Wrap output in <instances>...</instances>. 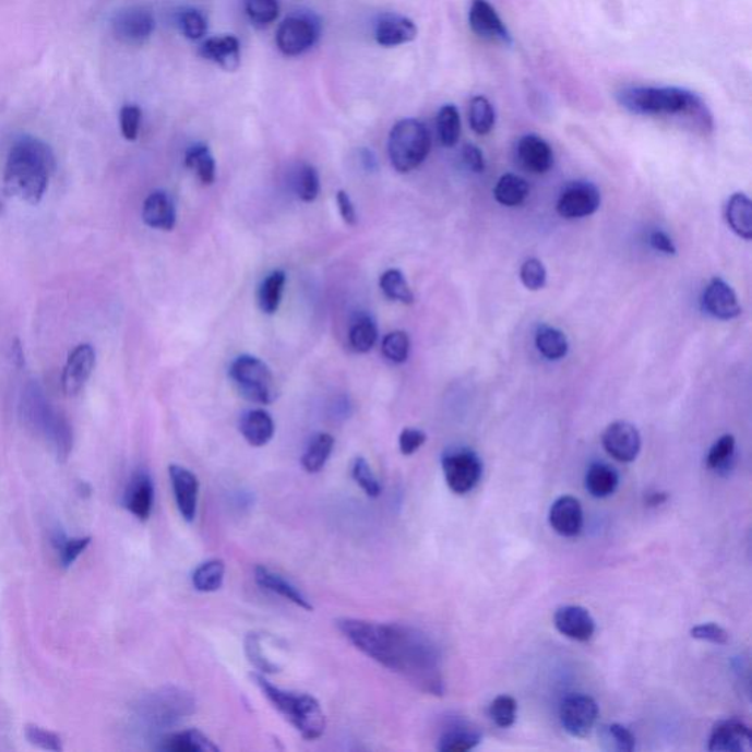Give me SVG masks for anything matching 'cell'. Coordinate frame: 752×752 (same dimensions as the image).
<instances>
[{
	"label": "cell",
	"mask_w": 752,
	"mask_h": 752,
	"mask_svg": "<svg viewBox=\"0 0 752 752\" xmlns=\"http://www.w3.org/2000/svg\"><path fill=\"white\" fill-rule=\"evenodd\" d=\"M122 504L135 520L146 522L155 504V484L148 472L138 470L131 477L122 497Z\"/></svg>",
	"instance_id": "obj_18"
},
{
	"label": "cell",
	"mask_w": 752,
	"mask_h": 752,
	"mask_svg": "<svg viewBox=\"0 0 752 752\" xmlns=\"http://www.w3.org/2000/svg\"><path fill=\"white\" fill-rule=\"evenodd\" d=\"M338 631L360 653L401 675L425 694L444 695L441 653L427 633L401 623L363 619H338Z\"/></svg>",
	"instance_id": "obj_1"
},
{
	"label": "cell",
	"mask_w": 752,
	"mask_h": 752,
	"mask_svg": "<svg viewBox=\"0 0 752 752\" xmlns=\"http://www.w3.org/2000/svg\"><path fill=\"white\" fill-rule=\"evenodd\" d=\"M169 479H171L178 512H180L182 520L187 524H191L195 520V514H198L201 482H199L193 472L180 465L169 466Z\"/></svg>",
	"instance_id": "obj_17"
},
{
	"label": "cell",
	"mask_w": 752,
	"mask_h": 752,
	"mask_svg": "<svg viewBox=\"0 0 752 752\" xmlns=\"http://www.w3.org/2000/svg\"><path fill=\"white\" fill-rule=\"evenodd\" d=\"M286 283L287 275L284 271L272 272L263 279L258 295L259 308L263 313L274 314L278 310Z\"/></svg>",
	"instance_id": "obj_37"
},
{
	"label": "cell",
	"mask_w": 752,
	"mask_h": 752,
	"mask_svg": "<svg viewBox=\"0 0 752 752\" xmlns=\"http://www.w3.org/2000/svg\"><path fill=\"white\" fill-rule=\"evenodd\" d=\"M445 482L454 494H467L482 478V462L469 449H452L441 458Z\"/></svg>",
	"instance_id": "obj_8"
},
{
	"label": "cell",
	"mask_w": 752,
	"mask_h": 752,
	"mask_svg": "<svg viewBox=\"0 0 752 752\" xmlns=\"http://www.w3.org/2000/svg\"><path fill=\"white\" fill-rule=\"evenodd\" d=\"M703 309L709 317L730 321L742 313L741 305L733 288L721 278H713L703 295Z\"/></svg>",
	"instance_id": "obj_19"
},
{
	"label": "cell",
	"mask_w": 752,
	"mask_h": 752,
	"mask_svg": "<svg viewBox=\"0 0 752 752\" xmlns=\"http://www.w3.org/2000/svg\"><path fill=\"white\" fill-rule=\"evenodd\" d=\"M418 36L414 21L397 14H385L377 21L375 40L384 48L410 44Z\"/></svg>",
	"instance_id": "obj_23"
},
{
	"label": "cell",
	"mask_w": 752,
	"mask_h": 752,
	"mask_svg": "<svg viewBox=\"0 0 752 752\" xmlns=\"http://www.w3.org/2000/svg\"><path fill=\"white\" fill-rule=\"evenodd\" d=\"M240 432L252 447H263L274 439V419L262 409L246 411L240 419Z\"/></svg>",
	"instance_id": "obj_29"
},
{
	"label": "cell",
	"mask_w": 752,
	"mask_h": 752,
	"mask_svg": "<svg viewBox=\"0 0 752 752\" xmlns=\"http://www.w3.org/2000/svg\"><path fill=\"white\" fill-rule=\"evenodd\" d=\"M427 443V433L416 428L403 429L401 439H398V447L405 456H411L418 452L422 445Z\"/></svg>",
	"instance_id": "obj_57"
},
{
	"label": "cell",
	"mask_w": 752,
	"mask_h": 752,
	"mask_svg": "<svg viewBox=\"0 0 752 752\" xmlns=\"http://www.w3.org/2000/svg\"><path fill=\"white\" fill-rule=\"evenodd\" d=\"M377 339V324L369 317H360L351 325L350 333H348V342H350L353 350L358 353L371 351L372 347L375 346Z\"/></svg>",
	"instance_id": "obj_43"
},
{
	"label": "cell",
	"mask_w": 752,
	"mask_h": 752,
	"mask_svg": "<svg viewBox=\"0 0 752 752\" xmlns=\"http://www.w3.org/2000/svg\"><path fill=\"white\" fill-rule=\"evenodd\" d=\"M602 447L618 462L631 463L641 452V435L632 423L618 420L602 433Z\"/></svg>",
	"instance_id": "obj_16"
},
{
	"label": "cell",
	"mask_w": 752,
	"mask_h": 752,
	"mask_svg": "<svg viewBox=\"0 0 752 752\" xmlns=\"http://www.w3.org/2000/svg\"><path fill=\"white\" fill-rule=\"evenodd\" d=\"M335 441L330 433H317L301 456V466L308 474H320L333 454Z\"/></svg>",
	"instance_id": "obj_33"
},
{
	"label": "cell",
	"mask_w": 752,
	"mask_h": 752,
	"mask_svg": "<svg viewBox=\"0 0 752 752\" xmlns=\"http://www.w3.org/2000/svg\"><path fill=\"white\" fill-rule=\"evenodd\" d=\"M380 287L385 297L401 303L411 305L415 301L414 291L410 290L405 275L398 270H389L381 275Z\"/></svg>",
	"instance_id": "obj_42"
},
{
	"label": "cell",
	"mask_w": 752,
	"mask_h": 752,
	"mask_svg": "<svg viewBox=\"0 0 752 752\" xmlns=\"http://www.w3.org/2000/svg\"><path fill=\"white\" fill-rule=\"evenodd\" d=\"M363 163L369 169L377 168V159L372 152L363 151Z\"/></svg>",
	"instance_id": "obj_62"
},
{
	"label": "cell",
	"mask_w": 752,
	"mask_h": 752,
	"mask_svg": "<svg viewBox=\"0 0 752 752\" xmlns=\"http://www.w3.org/2000/svg\"><path fill=\"white\" fill-rule=\"evenodd\" d=\"M469 124L478 135L491 133L496 126V110L484 96H475L469 106Z\"/></svg>",
	"instance_id": "obj_41"
},
{
	"label": "cell",
	"mask_w": 752,
	"mask_h": 752,
	"mask_svg": "<svg viewBox=\"0 0 752 752\" xmlns=\"http://www.w3.org/2000/svg\"><path fill=\"white\" fill-rule=\"evenodd\" d=\"M649 244L657 252L667 254V256H675L677 254V246L673 240L663 231H653L649 234Z\"/></svg>",
	"instance_id": "obj_60"
},
{
	"label": "cell",
	"mask_w": 752,
	"mask_h": 752,
	"mask_svg": "<svg viewBox=\"0 0 752 752\" xmlns=\"http://www.w3.org/2000/svg\"><path fill=\"white\" fill-rule=\"evenodd\" d=\"M201 55L202 58L216 63L225 71H236L241 61L239 38L231 34L207 38L201 46Z\"/></svg>",
	"instance_id": "obj_25"
},
{
	"label": "cell",
	"mask_w": 752,
	"mask_h": 752,
	"mask_svg": "<svg viewBox=\"0 0 752 752\" xmlns=\"http://www.w3.org/2000/svg\"><path fill=\"white\" fill-rule=\"evenodd\" d=\"M521 279L530 291H538L546 287L547 271L538 259H528L521 267Z\"/></svg>",
	"instance_id": "obj_53"
},
{
	"label": "cell",
	"mask_w": 752,
	"mask_h": 752,
	"mask_svg": "<svg viewBox=\"0 0 752 752\" xmlns=\"http://www.w3.org/2000/svg\"><path fill=\"white\" fill-rule=\"evenodd\" d=\"M691 636L692 638L708 641V643L717 645L728 644L729 641V633L716 623H704L692 628Z\"/></svg>",
	"instance_id": "obj_56"
},
{
	"label": "cell",
	"mask_w": 752,
	"mask_h": 752,
	"mask_svg": "<svg viewBox=\"0 0 752 752\" xmlns=\"http://www.w3.org/2000/svg\"><path fill=\"white\" fill-rule=\"evenodd\" d=\"M409 353L410 338L403 331H394V333L386 334L384 339H382V355L391 363H405L407 358H409Z\"/></svg>",
	"instance_id": "obj_48"
},
{
	"label": "cell",
	"mask_w": 752,
	"mask_h": 752,
	"mask_svg": "<svg viewBox=\"0 0 752 752\" xmlns=\"http://www.w3.org/2000/svg\"><path fill=\"white\" fill-rule=\"evenodd\" d=\"M229 377L240 394L258 405H271L278 398V389L270 367L254 356H240L234 360Z\"/></svg>",
	"instance_id": "obj_7"
},
{
	"label": "cell",
	"mask_w": 752,
	"mask_h": 752,
	"mask_svg": "<svg viewBox=\"0 0 752 752\" xmlns=\"http://www.w3.org/2000/svg\"><path fill=\"white\" fill-rule=\"evenodd\" d=\"M252 681L284 719L290 721L297 732L308 741L325 733L326 717L320 701L309 694L283 690L267 681L263 675L253 673Z\"/></svg>",
	"instance_id": "obj_5"
},
{
	"label": "cell",
	"mask_w": 752,
	"mask_h": 752,
	"mask_svg": "<svg viewBox=\"0 0 752 752\" xmlns=\"http://www.w3.org/2000/svg\"><path fill=\"white\" fill-rule=\"evenodd\" d=\"M246 654H248L249 661L252 663L258 670L263 671V673H276V671H282V666L276 665L265 647H263L262 633H249L248 638H246Z\"/></svg>",
	"instance_id": "obj_46"
},
{
	"label": "cell",
	"mask_w": 752,
	"mask_h": 752,
	"mask_svg": "<svg viewBox=\"0 0 752 752\" xmlns=\"http://www.w3.org/2000/svg\"><path fill=\"white\" fill-rule=\"evenodd\" d=\"M55 168L57 160L48 144L34 138L16 140L5 167L8 193L29 205H37L48 190Z\"/></svg>",
	"instance_id": "obj_3"
},
{
	"label": "cell",
	"mask_w": 752,
	"mask_h": 752,
	"mask_svg": "<svg viewBox=\"0 0 752 752\" xmlns=\"http://www.w3.org/2000/svg\"><path fill=\"white\" fill-rule=\"evenodd\" d=\"M535 344H537L539 353L548 360L563 359L569 351L566 335L550 325L538 326Z\"/></svg>",
	"instance_id": "obj_36"
},
{
	"label": "cell",
	"mask_w": 752,
	"mask_h": 752,
	"mask_svg": "<svg viewBox=\"0 0 752 752\" xmlns=\"http://www.w3.org/2000/svg\"><path fill=\"white\" fill-rule=\"evenodd\" d=\"M616 100L633 115L678 118L703 134L715 129L707 104L688 88L629 86L618 92Z\"/></svg>",
	"instance_id": "obj_2"
},
{
	"label": "cell",
	"mask_w": 752,
	"mask_h": 752,
	"mask_svg": "<svg viewBox=\"0 0 752 752\" xmlns=\"http://www.w3.org/2000/svg\"><path fill=\"white\" fill-rule=\"evenodd\" d=\"M52 546L58 556V562L63 569H70L76 559L91 546V537H68L61 529L52 534Z\"/></svg>",
	"instance_id": "obj_34"
},
{
	"label": "cell",
	"mask_w": 752,
	"mask_h": 752,
	"mask_svg": "<svg viewBox=\"0 0 752 752\" xmlns=\"http://www.w3.org/2000/svg\"><path fill=\"white\" fill-rule=\"evenodd\" d=\"M351 477L355 479L356 484L365 491V494L377 499L380 497L382 487L375 474H373L372 467L369 466L367 458L358 457L351 467Z\"/></svg>",
	"instance_id": "obj_50"
},
{
	"label": "cell",
	"mask_w": 752,
	"mask_h": 752,
	"mask_svg": "<svg viewBox=\"0 0 752 752\" xmlns=\"http://www.w3.org/2000/svg\"><path fill=\"white\" fill-rule=\"evenodd\" d=\"M295 189L297 198L306 203L317 201L321 191L320 174L312 165H301L295 178Z\"/></svg>",
	"instance_id": "obj_45"
},
{
	"label": "cell",
	"mask_w": 752,
	"mask_h": 752,
	"mask_svg": "<svg viewBox=\"0 0 752 752\" xmlns=\"http://www.w3.org/2000/svg\"><path fill=\"white\" fill-rule=\"evenodd\" d=\"M726 220L741 239H752V203L747 194H732L726 205Z\"/></svg>",
	"instance_id": "obj_32"
},
{
	"label": "cell",
	"mask_w": 752,
	"mask_h": 752,
	"mask_svg": "<svg viewBox=\"0 0 752 752\" xmlns=\"http://www.w3.org/2000/svg\"><path fill=\"white\" fill-rule=\"evenodd\" d=\"M619 487V475L606 463H593L586 470L585 488L594 499H607Z\"/></svg>",
	"instance_id": "obj_31"
},
{
	"label": "cell",
	"mask_w": 752,
	"mask_h": 752,
	"mask_svg": "<svg viewBox=\"0 0 752 752\" xmlns=\"http://www.w3.org/2000/svg\"><path fill=\"white\" fill-rule=\"evenodd\" d=\"M529 195V184L516 174H505L497 182L494 189L496 201L508 207L521 206Z\"/></svg>",
	"instance_id": "obj_35"
},
{
	"label": "cell",
	"mask_w": 752,
	"mask_h": 752,
	"mask_svg": "<svg viewBox=\"0 0 752 752\" xmlns=\"http://www.w3.org/2000/svg\"><path fill=\"white\" fill-rule=\"evenodd\" d=\"M463 160H465L466 167L470 171L481 174L486 171V157L481 148L475 146V144H466L462 151Z\"/></svg>",
	"instance_id": "obj_58"
},
{
	"label": "cell",
	"mask_w": 752,
	"mask_h": 752,
	"mask_svg": "<svg viewBox=\"0 0 752 752\" xmlns=\"http://www.w3.org/2000/svg\"><path fill=\"white\" fill-rule=\"evenodd\" d=\"M96 368V350L92 344H80L68 356L62 372V390L68 397L82 393Z\"/></svg>",
	"instance_id": "obj_14"
},
{
	"label": "cell",
	"mask_w": 752,
	"mask_h": 752,
	"mask_svg": "<svg viewBox=\"0 0 752 752\" xmlns=\"http://www.w3.org/2000/svg\"><path fill=\"white\" fill-rule=\"evenodd\" d=\"M225 563L219 559L207 560L195 568L191 575V584L199 593H215L224 584Z\"/></svg>",
	"instance_id": "obj_39"
},
{
	"label": "cell",
	"mask_w": 752,
	"mask_h": 752,
	"mask_svg": "<svg viewBox=\"0 0 752 752\" xmlns=\"http://www.w3.org/2000/svg\"><path fill=\"white\" fill-rule=\"evenodd\" d=\"M551 528L564 538L577 537L584 528V512L581 501L572 496H563L552 503L548 514Z\"/></svg>",
	"instance_id": "obj_20"
},
{
	"label": "cell",
	"mask_w": 752,
	"mask_h": 752,
	"mask_svg": "<svg viewBox=\"0 0 752 752\" xmlns=\"http://www.w3.org/2000/svg\"><path fill=\"white\" fill-rule=\"evenodd\" d=\"M735 447H737V443H735L733 435L726 433V435L720 437V439L713 444V447L709 449L707 456V466L709 469L719 472V474L728 472L730 467H732Z\"/></svg>",
	"instance_id": "obj_44"
},
{
	"label": "cell",
	"mask_w": 752,
	"mask_h": 752,
	"mask_svg": "<svg viewBox=\"0 0 752 752\" xmlns=\"http://www.w3.org/2000/svg\"><path fill=\"white\" fill-rule=\"evenodd\" d=\"M482 741V735L466 721H454L441 733L439 750L443 752H465L474 750Z\"/></svg>",
	"instance_id": "obj_30"
},
{
	"label": "cell",
	"mask_w": 752,
	"mask_h": 752,
	"mask_svg": "<svg viewBox=\"0 0 752 752\" xmlns=\"http://www.w3.org/2000/svg\"><path fill=\"white\" fill-rule=\"evenodd\" d=\"M488 715L499 728H512L517 717V703L513 696L500 695L490 704Z\"/></svg>",
	"instance_id": "obj_49"
},
{
	"label": "cell",
	"mask_w": 752,
	"mask_h": 752,
	"mask_svg": "<svg viewBox=\"0 0 752 752\" xmlns=\"http://www.w3.org/2000/svg\"><path fill=\"white\" fill-rule=\"evenodd\" d=\"M178 24H180L181 33L189 40H201L207 33L206 16L198 10H184L178 16Z\"/></svg>",
	"instance_id": "obj_51"
},
{
	"label": "cell",
	"mask_w": 752,
	"mask_h": 752,
	"mask_svg": "<svg viewBox=\"0 0 752 752\" xmlns=\"http://www.w3.org/2000/svg\"><path fill=\"white\" fill-rule=\"evenodd\" d=\"M254 581H256V584L261 586V588L270 590V593L276 594V596L286 598L287 601L300 607V609L308 611L313 610L312 602L308 600V597H306L295 584H291L286 577L279 575V573L271 571V569L265 566H258L254 569Z\"/></svg>",
	"instance_id": "obj_26"
},
{
	"label": "cell",
	"mask_w": 752,
	"mask_h": 752,
	"mask_svg": "<svg viewBox=\"0 0 752 752\" xmlns=\"http://www.w3.org/2000/svg\"><path fill=\"white\" fill-rule=\"evenodd\" d=\"M602 739L613 743V750L619 752H632L635 750L636 741L631 730L622 725H609L602 728Z\"/></svg>",
	"instance_id": "obj_54"
},
{
	"label": "cell",
	"mask_w": 752,
	"mask_h": 752,
	"mask_svg": "<svg viewBox=\"0 0 752 752\" xmlns=\"http://www.w3.org/2000/svg\"><path fill=\"white\" fill-rule=\"evenodd\" d=\"M601 205V193L593 182H571L560 194L558 212L566 219L586 218Z\"/></svg>",
	"instance_id": "obj_12"
},
{
	"label": "cell",
	"mask_w": 752,
	"mask_h": 752,
	"mask_svg": "<svg viewBox=\"0 0 752 752\" xmlns=\"http://www.w3.org/2000/svg\"><path fill=\"white\" fill-rule=\"evenodd\" d=\"M156 748L165 752H219V747L210 737L195 729L165 735Z\"/></svg>",
	"instance_id": "obj_28"
},
{
	"label": "cell",
	"mask_w": 752,
	"mask_h": 752,
	"mask_svg": "<svg viewBox=\"0 0 752 752\" xmlns=\"http://www.w3.org/2000/svg\"><path fill=\"white\" fill-rule=\"evenodd\" d=\"M554 626L566 638L586 643L596 633V622L589 611L581 606H564L556 611Z\"/></svg>",
	"instance_id": "obj_22"
},
{
	"label": "cell",
	"mask_w": 752,
	"mask_h": 752,
	"mask_svg": "<svg viewBox=\"0 0 752 752\" xmlns=\"http://www.w3.org/2000/svg\"><path fill=\"white\" fill-rule=\"evenodd\" d=\"M431 151V134L423 122L398 121L389 138V156L395 171L407 174L420 167Z\"/></svg>",
	"instance_id": "obj_6"
},
{
	"label": "cell",
	"mask_w": 752,
	"mask_h": 752,
	"mask_svg": "<svg viewBox=\"0 0 752 752\" xmlns=\"http://www.w3.org/2000/svg\"><path fill=\"white\" fill-rule=\"evenodd\" d=\"M244 11L256 27H267L278 19V0H244Z\"/></svg>",
	"instance_id": "obj_47"
},
{
	"label": "cell",
	"mask_w": 752,
	"mask_h": 752,
	"mask_svg": "<svg viewBox=\"0 0 752 752\" xmlns=\"http://www.w3.org/2000/svg\"><path fill=\"white\" fill-rule=\"evenodd\" d=\"M186 167L198 174L202 184H214L216 178V164L211 148L206 144H194L186 152Z\"/></svg>",
	"instance_id": "obj_38"
},
{
	"label": "cell",
	"mask_w": 752,
	"mask_h": 752,
	"mask_svg": "<svg viewBox=\"0 0 752 752\" xmlns=\"http://www.w3.org/2000/svg\"><path fill=\"white\" fill-rule=\"evenodd\" d=\"M337 203L344 223L350 225V227H355V225L358 224V214H356L350 195H348L346 191L339 190L337 193Z\"/></svg>",
	"instance_id": "obj_59"
},
{
	"label": "cell",
	"mask_w": 752,
	"mask_h": 752,
	"mask_svg": "<svg viewBox=\"0 0 752 752\" xmlns=\"http://www.w3.org/2000/svg\"><path fill=\"white\" fill-rule=\"evenodd\" d=\"M752 735L750 728L738 719L721 720L713 729L708 741L712 752H742L750 750Z\"/></svg>",
	"instance_id": "obj_21"
},
{
	"label": "cell",
	"mask_w": 752,
	"mask_h": 752,
	"mask_svg": "<svg viewBox=\"0 0 752 752\" xmlns=\"http://www.w3.org/2000/svg\"><path fill=\"white\" fill-rule=\"evenodd\" d=\"M666 500L667 496L665 492H654V494H649L647 503L652 505V508H656V505L665 503Z\"/></svg>",
	"instance_id": "obj_61"
},
{
	"label": "cell",
	"mask_w": 752,
	"mask_h": 752,
	"mask_svg": "<svg viewBox=\"0 0 752 752\" xmlns=\"http://www.w3.org/2000/svg\"><path fill=\"white\" fill-rule=\"evenodd\" d=\"M600 709L596 700L584 694L566 696L560 705V724L569 735L586 738L597 724Z\"/></svg>",
	"instance_id": "obj_11"
},
{
	"label": "cell",
	"mask_w": 752,
	"mask_h": 752,
	"mask_svg": "<svg viewBox=\"0 0 752 752\" xmlns=\"http://www.w3.org/2000/svg\"><path fill=\"white\" fill-rule=\"evenodd\" d=\"M25 738L32 745L45 751H62V739L59 735L37 725L25 726Z\"/></svg>",
	"instance_id": "obj_52"
},
{
	"label": "cell",
	"mask_w": 752,
	"mask_h": 752,
	"mask_svg": "<svg viewBox=\"0 0 752 752\" xmlns=\"http://www.w3.org/2000/svg\"><path fill=\"white\" fill-rule=\"evenodd\" d=\"M144 224L147 227L171 231L176 227V206L168 193L163 190L153 191L143 203L142 212Z\"/></svg>",
	"instance_id": "obj_27"
},
{
	"label": "cell",
	"mask_w": 752,
	"mask_h": 752,
	"mask_svg": "<svg viewBox=\"0 0 752 752\" xmlns=\"http://www.w3.org/2000/svg\"><path fill=\"white\" fill-rule=\"evenodd\" d=\"M437 131L445 147L456 146L462 133L461 114L456 106L444 105L437 115Z\"/></svg>",
	"instance_id": "obj_40"
},
{
	"label": "cell",
	"mask_w": 752,
	"mask_h": 752,
	"mask_svg": "<svg viewBox=\"0 0 752 752\" xmlns=\"http://www.w3.org/2000/svg\"><path fill=\"white\" fill-rule=\"evenodd\" d=\"M320 36V21L313 15L296 14L283 21L276 29L275 41L286 57H300L317 45Z\"/></svg>",
	"instance_id": "obj_9"
},
{
	"label": "cell",
	"mask_w": 752,
	"mask_h": 752,
	"mask_svg": "<svg viewBox=\"0 0 752 752\" xmlns=\"http://www.w3.org/2000/svg\"><path fill=\"white\" fill-rule=\"evenodd\" d=\"M121 133L129 142L139 138L140 124H142V110L139 106L127 105L120 114Z\"/></svg>",
	"instance_id": "obj_55"
},
{
	"label": "cell",
	"mask_w": 752,
	"mask_h": 752,
	"mask_svg": "<svg viewBox=\"0 0 752 752\" xmlns=\"http://www.w3.org/2000/svg\"><path fill=\"white\" fill-rule=\"evenodd\" d=\"M112 29L122 44L140 46L146 44L155 32V19L143 8H127L114 16Z\"/></svg>",
	"instance_id": "obj_13"
},
{
	"label": "cell",
	"mask_w": 752,
	"mask_h": 752,
	"mask_svg": "<svg viewBox=\"0 0 752 752\" xmlns=\"http://www.w3.org/2000/svg\"><path fill=\"white\" fill-rule=\"evenodd\" d=\"M186 700L181 692L157 691L135 705V719L147 728H167L186 715Z\"/></svg>",
	"instance_id": "obj_10"
},
{
	"label": "cell",
	"mask_w": 752,
	"mask_h": 752,
	"mask_svg": "<svg viewBox=\"0 0 752 752\" xmlns=\"http://www.w3.org/2000/svg\"><path fill=\"white\" fill-rule=\"evenodd\" d=\"M469 25L472 32L478 37L486 38V40L508 46L513 44L512 34L488 0H472Z\"/></svg>",
	"instance_id": "obj_15"
},
{
	"label": "cell",
	"mask_w": 752,
	"mask_h": 752,
	"mask_svg": "<svg viewBox=\"0 0 752 752\" xmlns=\"http://www.w3.org/2000/svg\"><path fill=\"white\" fill-rule=\"evenodd\" d=\"M517 157L528 171L546 174L554 164V153L550 144L537 134L524 135L517 143Z\"/></svg>",
	"instance_id": "obj_24"
},
{
	"label": "cell",
	"mask_w": 752,
	"mask_h": 752,
	"mask_svg": "<svg viewBox=\"0 0 752 752\" xmlns=\"http://www.w3.org/2000/svg\"><path fill=\"white\" fill-rule=\"evenodd\" d=\"M20 415L25 427L52 450L59 462H67L74 447V432L65 416L55 409L45 391L29 382L21 394Z\"/></svg>",
	"instance_id": "obj_4"
}]
</instances>
